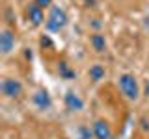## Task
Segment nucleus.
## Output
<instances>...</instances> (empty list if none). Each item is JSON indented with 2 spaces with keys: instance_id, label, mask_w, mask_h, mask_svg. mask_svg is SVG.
Wrapping results in <instances>:
<instances>
[{
  "instance_id": "obj_8",
  "label": "nucleus",
  "mask_w": 149,
  "mask_h": 139,
  "mask_svg": "<svg viewBox=\"0 0 149 139\" xmlns=\"http://www.w3.org/2000/svg\"><path fill=\"white\" fill-rule=\"evenodd\" d=\"M88 43H90L91 50L95 54H106L108 52V39L102 32H91L88 37Z\"/></svg>"
},
{
  "instance_id": "obj_2",
  "label": "nucleus",
  "mask_w": 149,
  "mask_h": 139,
  "mask_svg": "<svg viewBox=\"0 0 149 139\" xmlns=\"http://www.w3.org/2000/svg\"><path fill=\"white\" fill-rule=\"evenodd\" d=\"M67 22H69V17H67V13H65V9L62 6L52 4V6L47 9V19H45L47 32L58 34V32H62L63 28L67 26Z\"/></svg>"
},
{
  "instance_id": "obj_11",
  "label": "nucleus",
  "mask_w": 149,
  "mask_h": 139,
  "mask_svg": "<svg viewBox=\"0 0 149 139\" xmlns=\"http://www.w3.org/2000/svg\"><path fill=\"white\" fill-rule=\"evenodd\" d=\"M56 71H58V76L62 78V80H73V78L77 76L73 65L69 63V61H65V59H60V61H58V65H56Z\"/></svg>"
},
{
  "instance_id": "obj_9",
  "label": "nucleus",
  "mask_w": 149,
  "mask_h": 139,
  "mask_svg": "<svg viewBox=\"0 0 149 139\" xmlns=\"http://www.w3.org/2000/svg\"><path fill=\"white\" fill-rule=\"evenodd\" d=\"M26 19H28V22H30L32 26H41V24H45V9L43 8H39L36 2H32V4H28L26 6Z\"/></svg>"
},
{
  "instance_id": "obj_7",
  "label": "nucleus",
  "mask_w": 149,
  "mask_h": 139,
  "mask_svg": "<svg viewBox=\"0 0 149 139\" xmlns=\"http://www.w3.org/2000/svg\"><path fill=\"white\" fill-rule=\"evenodd\" d=\"M91 132L93 139H114V130L104 119H95L91 122Z\"/></svg>"
},
{
  "instance_id": "obj_12",
  "label": "nucleus",
  "mask_w": 149,
  "mask_h": 139,
  "mask_svg": "<svg viewBox=\"0 0 149 139\" xmlns=\"http://www.w3.org/2000/svg\"><path fill=\"white\" fill-rule=\"evenodd\" d=\"M34 2H36L39 8H43V9H49V8L54 4V0H34Z\"/></svg>"
},
{
  "instance_id": "obj_3",
  "label": "nucleus",
  "mask_w": 149,
  "mask_h": 139,
  "mask_svg": "<svg viewBox=\"0 0 149 139\" xmlns=\"http://www.w3.org/2000/svg\"><path fill=\"white\" fill-rule=\"evenodd\" d=\"M0 93H2L4 98L15 100L24 93V85L19 78H11V76H4L0 80Z\"/></svg>"
},
{
  "instance_id": "obj_1",
  "label": "nucleus",
  "mask_w": 149,
  "mask_h": 139,
  "mask_svg": "<svg viewBox=\"0 0 149 139\" xmlns=\"http://www.w3.org/2000/svg\"><path fill=\"white\" fill-rule=\"evenodd\" d=\"M118 89L123 95V98H127L129 102H138L140 95H142V85H140L138 78L132 72H119L118 74Z\"/></svg>"
},
{
  "instance_id": "obj_5",
  "label": "nucleus",
  "mask_w": 149,
  "mask_h": 139,
  "mask_svg": "<svg viewBox=\"0 0 149 139\" xmlns=\"http://www.w3.org/2000/svg\"><path fill=\"white\" fill-rule=\"evenodd\" d=\"M63 106L65 109H69L71 113H80V111L86 108V100L78 91L74 89H67L63 95Z\"/></svg>"
},
{
  "instance_id": "obj_6",
  "label": "nucleus",
  "mask_w": 149,
  "mask_h": 139,
  "mask_svg": "<svg viewBox=\"0 0 149 139\" xmlns=\"http://www.w3.org/2000/svg\"><path fill=\"white\" fill-rule=\"evenodd\" d=\"M15 46H17L15 34H13L9 28H2V30H0V54L6 58V56H9L15 50Z\"/></svg>"
},
{
  "instance_id": "obj_4",
  "label": "nucleus",
  "mask_w": 149,
  "mask_h": 139,
  "mask_svg": "<svg viewBox=\"0 0 149 139\" xmlns=\"http://www.w3.org/2000/svg\"><path fill=\"white\" fill-rule=\"evenodd\" d=\"M30 102L32 106L37 109V111H50L54 106L52 102V96H50V93L45 89V87H37L30 93Z\"/></svg>"
},
{
  "instance_id": "obj_10",
  "label": "nucleus",
  "mask_w": 149,
  "mask_h": 139,
  "mask_svg": "<svg viewBox=\"0 0 149 139\" xmlns=\"http://www.w3.org/2000/svg\"><path fill=\"white\" fill-rule=\"evenodd\" d=\"M106 76V67L102 63H91L90 67H88V80L91 83H99L104 80Z\"/></svg>"
},
{
  "instance_id": "obj_13",
  "label": "nucleus",
  "mask_w": 149,
  "mask_h": 139,
  "mask_svg": "<svg viewBox=\"0 0 149 139\" xmlns=\"http://www.w3.org/2000/svg\"><path fill=\"white\" fill-rule=\"evenodd\" d=\"M147 59H149V54H147Z\"/></svg>"
}]
</instances>
